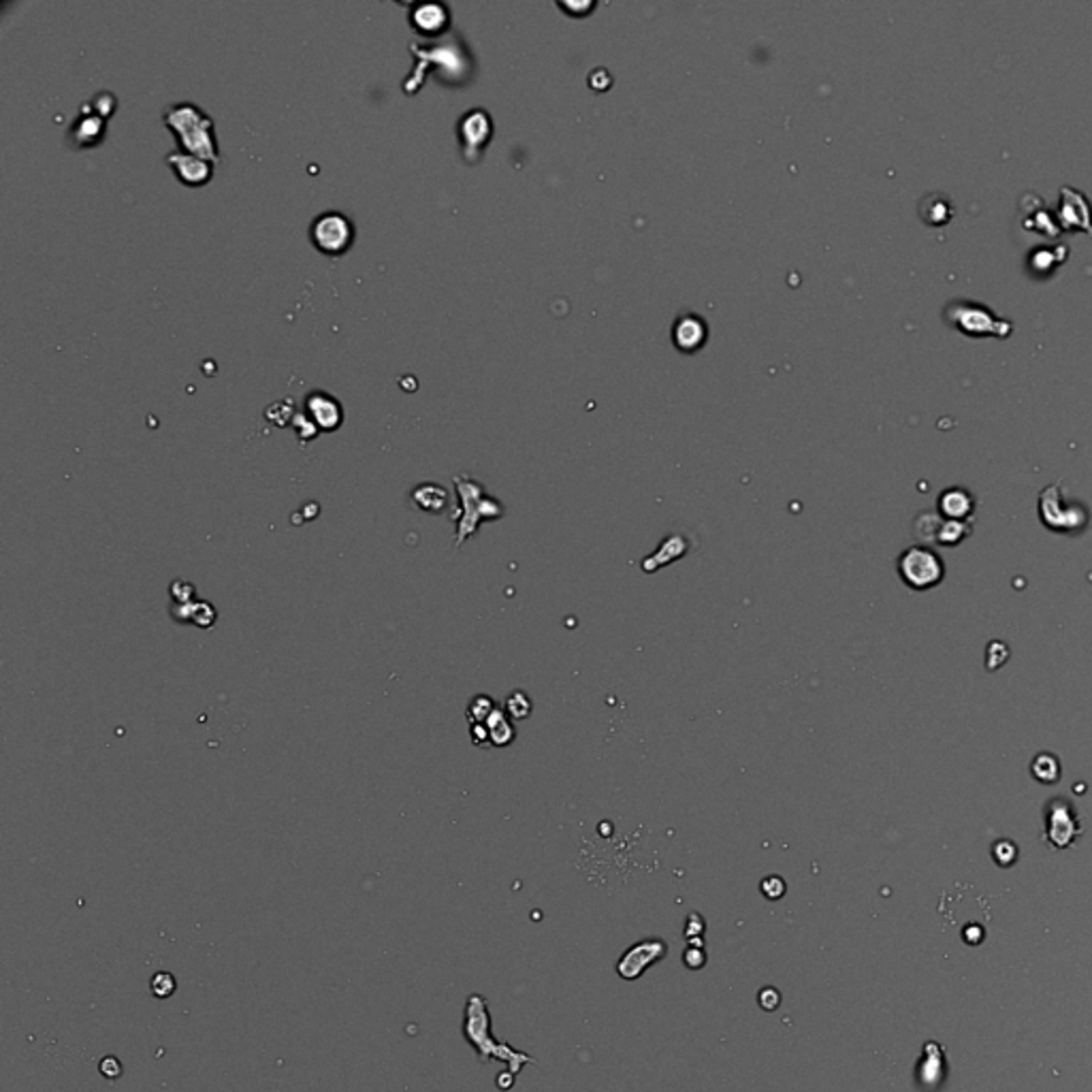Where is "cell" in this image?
Listing matches in <instances>:
<instances>
[{
    "instance_id": "cell-1",
    "label": "cell",
    "mask_w": 1092,
    "mask_h": 1092,
    "mask_svg": "<svg viewBox=\"0 0 1092 1092\" xmlns=\"http://www.w3.org/2000/svg\"><path fill=\"white\" fill-rule=\"evenodd\" d=\"M463 1035H466V1040L476 1047V1052H478L483 1063H487V1060H502V1063L508 1064L512 1076H516L525 1064H534L532 1056H527L525 1052L515 1050V1047H510L508 1043L497 1041L496 1037L491 1035V1015H489L487 1001H484L480 994H474V996L467 998L466 1020H463Z\"/></svg>"
},
{
    "instance_id": "cell-2",
    "label": "cell",
    "mask_w": 1092,
    "mask_h": 1092,
    "mask_svg": "<svg viewBox=\"0 0 1092 1092\" xmlns=\"http://www.w3.org/2000/svg\"><path fill=\"white\" fill-rule=\"evenodd\" d=\"M164 124L177 135L182 148L186 154L201 156V158L216 163L218 156L216 139H213V124L212 118L205 114L194 102L182 101L173 102L164 109L163 114Z\"/></svg>"
},
{
    "instance_id": "cell-3",
    "label": "cell",
    "mask_w": 1092,
    "mask_h": 1092,
    "mask_svg": "<svg viewBox=\"0 0 1092 1092\" xmlns=\"http://www.w3.org/2000/svg\"><path fill=\"white\" fill-rule=\"evenodd\" d=\"M454 483H457L459 497H461L463 502V516L459 519V529H457V546H461V542L467 540V538L476 532L480 521L497 519L503 510L497 502L484 497L480 484L472 483V480L467 478H454Z\"/></svg>"
},
{
    "instance_id": "cell-4",
    "label": "cell",
    "mask_w": 1092,
    "mask_h": 1092,
    "mask_svg": "<svg viewBox=\"0 0 1092 1092\" xmlns=\"http://www.w3.org/2000/svg\"><path fill=\"white\" fill-rule=\"evenodd\" d=\"M898 572L904 585L916 591L930 589L943 581V561L930 548L911 546L900 555Z\"/></svg>"
},
{
    "instance_id": "cell-5",
    "label": "cell",
    "mask_w": 1092,
    "mask_h": 1092,
    "mask_svg": "<svg viewBox=\"0 0 1092 1092\" xmlns=\"http://www.w3.org/2000/svg\"><path fill=\"white\" fill-rule=\"evenodd\" d=\"M310 238L320 252L336 256V254L346 252L350 248L352 239H355V226H352L350 218L331 209V212L320 213L312 222Z\"/></svg>"
},
{
    "instance_id": "cell-6",
    "label": "cell",
    "mask_w": 1092,
    "mask_h": 1092,
    "mask_svg": "<svg viewBox=\"0 0 1092 1092\" xmlns=\"http://www.w3.org/2000/svg\"><path fill=\"white\" fill-rule=\"evenodd\" d=\"M952 327H958L960 331L969 336H1005L1009 333V323L998 320L992 312H988L984 305L978 303H952L945 312Z\"/></svg>"
},
{
    "instance_id": "cell-7",
    "label": "cell",
    "mask_w": 1092,
    "mask_h": 1092,
    "mask_svg": "<svg viewBox=\"0 0 1092 1092\" xmlns=\"http://www.w3.org/2000/svg\"><path fill=\"white\" fill-rule=\"evenodd\" d=\"M668 953V943L663 939H645V941H639L632 945L630 949L623 952V956L619 958L617 962V975L626 982H634L639 979L640 975H645V971L649 969L651 965L655 962L663 960Z\"/></svg>"
},
{
    "instance_id": "cell-8",
    "label": "cell",
    "mask_w": 1092,
    "mask_h": 1092,
    "mask_svg": "<svg viewBox=\"0 0 1092 1092\" xmlns=\"http://www.w3.org/2000/svg\"><path fill=\"white\" fill-rule=\"evenodd\" d=\"M1047 811V841L1054 847H1067L1077 835V815H1073V809L1064 800L1050 802Z\"/></svg>"
},
{
    "instance_id": "cell-9",
    "label": "cell",
    "mask_w": 1092,
    "mask_h": 1092,
    "mask_svg": "<svg viewBox=\"0 0 1092 1092\" xmlns=\"http://www.w3.org/2000/svg\"><path fill=\"white\" fill-rule=\"evenodd\" d=\"M305 414L312 418V423H314L318 429H324V431L337 429L342 418H344V412H342V405L337 404V399L331 398L329 393H324V391H312V393L307 395Z\"/></svg>"
},
{
    "instance_id": "cell-10",
    "label": "cell",
    "mask_w": 1092,
    "mask_h": 1092,
    "mask_svg": "<svg viewBox=\"0 0 1092 1092\" xmlns=\"http://www.w3.org/2000/svg\"><path fill=\"white\" fill-rule=\"evenodd\" d=\"M167 163L176 169L177 177H180L184 184L201 186L205 184V182H209V177H212L213 163L201 158V156L186 154V151H171V154L167 156Z\"/></svg>"
},
{
    "instance_id": "cell-11",
    "label": "cell",
    "mask_w": 1092,
    "mask_h": 1092,
    "mask_svg": "<svg viewBox=\"0 0 1092 1092\" xmlns=\"http://www.w3.org/2000/svg\"><path fill=\"white\" fill-rule=\"evenodd\" d=\"M105 135V118L101 115H86L77 118L69 131V139L79 148H92Z\"/></svg>"
},
{
    "instance_id": "cell-12",
    "label": "cell",
    "mask_w": 1092,
    "mask_h": 1092,
    "mask_svg": "<svg viewBox=\"0 0 1092 1092\" xmlns=\"http://www.w3.org/2000/svg\"><path fill=\"white\" fill-rule=\"evenodd\" d=\"M939 506H941V512L945 515L947 521H960V523H966V519L971 516L973 512V497L971 493H966L965 489H947L943 493L941 499H939Z\"/></svg>"
},
{
    "instance_id": "cell-13",
    "label": "cell",
    "mask_w": 1092,
    "mask_h": 1092,
    "mask_svg": "<svg viewBox=\"0 0 1092 1092\" xmlns=\"http://www.w3.org/2000/svg\"><path fill=\"white\" fill-rule=\"evenodd\" d=\"M410 20H412L414 28L421 30V33H435L447 24V9L434 3L412 4Z\"/></svg>"
},
{
    "instance_id": "cell-14",
    "label": "cell",
    "mask_w": 1092,
    "mask_h": 1092,
    "mask_svg": "<svg viewBox=\"0 0 1092 1092\" xmlns=\"http://www.w3.org/2000/svg\"><path fill=\"white\" fill-rule=\"evenodd\" d=\"M447 491H444L440 484H418L416 489L412 491V499L421 510L431 512V515H440V512L447 508Z\"/></svg>"
},
{
    "instance_id": "cell-15",
    "label": "cell",
    "mask_w": 1092,
    "mask_h": 1092,
    "mask_svg": "<svg viewBox=\"0 0 1092 1092\" xmlns=\"http://www.w3.org/2000/svg\"><path fill=\"white\" fill-rule=\"evenodd\" d=\"M487 732H489V741L497 747L508 745V743L515 738V730H512V725L508 724L506 715H503L499 708H496V711L491 713V717L487 719Z\"/></svg>"
},
{
    "instance_id": "cell-16",
    "label": "cell",
    "mask_w": 1092,
    "mask_h": 1092,
    "mask_svg": "<svg viewBox=\"0 0 1092 1092\" xmlns=\"http://www.w3.org/2000/svg\"><path fill=\"white\" fill-rule=\"evenodd\" d=\"M496 704H493L491 698L487 695H478V698L472 700V704L467 706V719H470L472 725L476 724H487V719L491 717V713L496 711Z\"/></svg>"
},
{
    "instance_id": "cell-17",
    "label": "cell",
    "mask_w": 1092,
    "mask_h": 1092,
    "mask_svg": "<svg viewBox=\"0 0 1092 1092\" xmlns=\"http://www.w3.org/2000/svg\"><path fill=\"white\" fill-rule=\"evenodd\" d=\"M1033 773H1035V777L1043 783H1054L1060 773L1058 762H1056L1052 756H1040L1035 760V764H1033Z\"/></svg>"
},
{
    "instance_id": "cell-18",
    "label": "cell",
    "mask_w": 1092,
    "mask_h": 1092,
    "mask_svg": "<svg viewBox=\"0 0 1092 1092\" xmlns=\"http://www.w3.org/2000/svg\"><path fill=\"white\" fill-rule=\"evenodd\" d=\"M150 988H151V994H154L156 998H169L173 992H176L177 984H176V978H173L171 973H167V971H160V973H156L154 978H151Z\"/></svg>"
},
{
    "instance_id": "cell-19",
    "label": "cell",
    "mask_w": 1092,
    "mask_h": 1092,
    "mask_svg": "<svg viewBox=\"0 0 1092 1092\" xmlns=\"http://www.w3.org/2000/svg\"><path fill=\"white\" fill-rule=\"evenodd\" d=\"M757 1003H760L766 1011H774L779 1005H781V994H779L777 988H762L760 994H757Z\"/></svg>"
},
{
    "instance_id": "cell-20",
    "label": "cell",
    "mask_w": 1092,
    "mask_h": 1092,
    "mask_svg": "<svg viewBox=\"0 0 1092 1092\" xmlns=\"http://www.w3.org/2000/svg\"><path fill=\"white\" fill-rule=\"evenodd\" d=\"M105 107H109L111 111L115 109V99L109 95V92H101V95H96L95 101H92L90 105H88V109H95L96 115H101V118H107V115H109V111H107Z\"/></svg>"
},
{
    "instance_id": "cell-21",
    "label": "cell",
    "mask_w": 1092,
    "mask_h": 1092,
    "mask_svg": "<svg viewBox=\"0 0 1092 1092\" xmlns=\"http://www.w3.org/2000/svg\"><path fill=\"white\" fill-rule=\"evenodd\" d=\"M101 1073L105 1077H109V1080H115V1077L122 1076V1064H120L114 1056H107V1058H102L101 1063Z\"/></svg>"
}]
</instances>
